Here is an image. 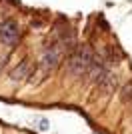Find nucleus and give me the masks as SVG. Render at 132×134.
<instances>
[{
  "label": "nucleus",
  "instance_id": "obj_6",
  "mask_svg": "<svg viewBox=\"0 0 132 134\" xmlns=\"http://www.w3.org/2000/svg\"><path fill=\"white\" fill-rule=\"evenodd\" d=\"M108 64H118L122 60V52L116 48V46H106L104 48V56H102Z\"/></svg>",
  "mask_w": 132,
  "mask_h": 134
},
{
  "label": "nucleus",
  "instance_id": "obj_4",
  "mask_svg": "<svg viewBox=\"0 0 132 134\" xmlns=\"http://www.w3.org/2000/svg\"><path fill=\"white\" fill-rule=\"evenodd\" d=\"M116 86H118V74H114L112 70H106V74L96 82V90H98V94H102V96L112 94L116 90Z\"/></svg>",
  "mask_w": 132,
  "mask_h": 134
},
{
  "label": "nucleus",
  "instance_id": "obj_1",
  "mask_svg": "<svg viewBox=\"0 0 132 134\" xmlns=\"http://www.w3.org/2000/svg\"><path fill=\"white\" fill-rule=\"evenodd\" d=\"M94 58V52L90 50V46H74L70 50L68 56V62H66V68L72 76H86L88 68H90V62Z\"/></svg>",
  "mask_w": 132,
  "mask_h": 134
},
{
  "label": "nucleus",
  "instance_id": "obj_5",
  "mask_svg": "<svg viewBox=\"0 0 132 134\" xmlns=\"http://www.w3.org/2000/svg\"><path fill=\"white\" fill-rule=\"evenodd\" d=\"M30 74H32V62L28 60V58H24L22 62H18L16 66L10 70L8 78H10L12 82H24V80H28Z\"/></svg>",
  "mask_w": 132,
  "mask_h": 134
},
{
  "label": "nucleus",
  "instance_id": "obj_7",
  "mask_svg": "<svg viewBox=\"0 0 132 134\" xmlns=\"http://www.w3.org/2000/svg\"><path fill=\"white\" fill-rule=\"evenodd\" d=\"M120 98H122L124 102H130V100H132V80L126 84V86H124V88H122V92H120Z\"/></svg>",
  "mask_w": 132,
  "mask_h": 134
},
{
  "label": "nucleus",
  "instance_id": "obj_2",
  "mask_svg": "<svg viewBox=\"0 0 132 134\" xmlns=\"http://www.w3.org/2000/svg\"><path fill=\"white\" fill-rule=\"evenodd\" d=\"M64 54H66V50H64V46H62L60 42H54V44L46 46L44 52H42V56H40V68L44 70V74L52 72V70L62 62V56Z\"/></svg>",
  "mask_w": 132,
  "mask_h": 134
},
{
  "label": "nucleus",
  "instance_id": "obj_9",
  "mask_svg": "<svg viewBox=\"0 0 132 134\" xmlns=\"http://www.w3.org/2000/svg\"><path fill=\"white\" fill-rule=\"evenodd\" d=\"M4 64H6V56H4V58H0V70L4 68Z\"/></svg>",
  "mask_w": 132,
  "mask_h": 134
},
{
  "label": "nucleus",
  "instance_id": "obj_3",
  "mask_svg": "<svg viewBox=\"0 0 132 134\" xmlns=\"http://www.w3.org/2000/svg\"><path fill=\"white\" fill-rule=\"evenodd\" d=\"M20 40V26L16 20L6 18L0 22V42L6 46H16Z\"/></svg>",
  "mask_w": 132,
  "mask_h": 134
},
{
  "label": "nucleus",
  "instance_id": "obj_8",
  "mask_svg": "<svg viewBox=\"0 0 132 134\" xmlns=\"http://www.w3.org/2000/svg\"><path fill=\"white\" fill-rule=\"evenodd\" d=\"M40 128L46 130V128H48V122H46V120H40Z\"/></svg>",
  "mask_w": 132,
  "mask_h": 134
}]
</instances>
